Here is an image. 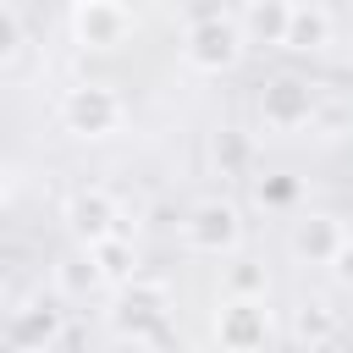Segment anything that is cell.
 I'll use <instances>...</instances> for the list:
<instances>
[{"mask_svg":"<svg viewBox=\"0 0 353 353\" xmlns=\"http://www.w3.org/2000/svg\"><path fill=\"white\" fill-rule=\"evenodd\" d=\"M265 265H254V259H237L232 270H226V292L232 298H265Z\"/></svg>","mask_w":353,"mask_h":353,"instance_id":"obj_16","label":"cell"},{"mask_svg":"<svg viewBox=\"0 0 353 353\" xmlns=\"http://www.w3.org/2000/svg\"><path fill=\"white\" fill-rule=\"evenodd\" d=\"M66 221H72V232H77L83 243L121 232V226H116V221H121V210H116V199H110L105 188H83V193H72V204H66Z\"/></svg>","mask_w":353,"mask_h":353,"instance_id":"obj_8","label":"cell"},{"mask_svg":"<svg viewBox=\"0 0 353 353\" xmlns=\"http://www.w3.org/2000/svg\"><path fill=\"white\" fill-rule=\"evenodd\" d=\"M287 22H292V0H248L237 28H243V39H248V44L281 50V44H287Z\"/></svg>","mask_w":353,"mask_h":353,"instance_id":"obj_10","label":"cell"},{"mask_svg":"<svg viewBox=\"0 0 353 353\" xmlns=\"http://www.w3.org/2000/svg\"><path fill=\"white\" fill-rule=\"evenodd\" d=\"M243 28L232 22V17H199L193 28H188V39H182V55H188V66L193 72H204V77H221V72H232L237 61H243Z\"/></svg>","mask_w":353,"mask_h":353,"instance_id":"obj_2","label":"cell"},{"mask_svg":"<svg viewBox=\"0 0 353 353\" xmlns=\"http://www.w3.org/2000/svg\"><path fill=\"white\" fill-rule=\"evenodd\" d=\"M17 44H22V28H17V17H11V6H0V66L17 55Z\"/></svg>","mask_w":353,"mask_h":353,"instance_id":"obj_19","label":"cell"},{"mask_svg":"<svg viewBox=\"0 0 353 353\" xmlns=\"http://www.w3.org/2000/svg\"><path fill=\"white\" fill-rule=\"evenodd\" d=\"M331 44V11L320 0H292V22H287V44L281 50H298V55H314Z\"/></svg>","mask_w":353,"mask_h":353,"instance_id":"obj_11","label":"cell"},{"mask_svg":"<svg viewBox=\"0 0 353 353\" xmlns=\"http://www.w3.org/2000/svg\"><path fill=\"white\" fill-rule=\"evenodd\" d=\"M210 160H215V171H221V176H243V171H248V160H254V143H248V132H237V127H221V132L210 138Z\"/></svg>","mask_w":353,"mask_h":353,"instance_id":"obj_14","label":"cell"},{"mask_svg":"<svg viewBox=\"0 0 353 353\" xmlns=\"http://www.w3.org/2000/svg\"><path fill=\"white\" fill-rule=\"evenodd\" d=\"M61 127L77 138H110L121 127V99L110 83H77L61 94Z\"/></svg>","mask_w":353,"mask_h":353,"instance_id":"obj_3","label":"cell"},{"mask_svg":"<svg viewBox=\"0 0 353 353\" xmlns=\"http://www.w3.org/2000/svg\"><path fill=\"white\" fill-rule=\"evenodd\" d=\"M127 33H132L127 0H77L72 6V39L83 50H116V44H127Z\"/></svg>","mask_w":353,"mask_h":353,"instance_id":"obj_5","label":"cell"},{"mask_svg":"<svg viewBox=\"0 0 353 353\" xmlns=\"http://www.w3.org/2000/svg\"><path fill=\"white\" fill-rule=\"evenodd\" d=\"M110 320H116V336H132V342H171V331H165V320H171V287H165V281H138V276L121 281Z\"/></svg>","mask_w":353,"mask_h":353,"instance_id":"obj_1","label":"cell"},{"mask_svg":"<svg viewBox=\"0 0 353 353\" xmlns=\"http://www.w3.org/2000/svg\"><path fill=\"white\" fill-rule=\"evenodd\" d=\"M88 259H94V265H99V276H105V281H116V287L138 276V254H132V243H127L121 232L94 237V243H88Z\"/></svg>","mask_w":353,"mask_h":353,"instance_id":"obj_13","label":"cell"},{"mask_svg":"<svg viewBox=\"0 0 353 353\" xmlns=\"http://www.w3.org/2000/svg\"><path fill=\"white\" fill-rule=\"evenodd\" d=\"M215 342L221 347H237V353L265 347L270 342V309H265V298H232L226 292V303L215 314Z\"/></svg>","mask_w":353,"mask_h":353,"instance_id":"obj_6","label":"cell"},{"mask_svg":"<svg viewBox=\"0 0 353 353\" xmlns=\"http://www.w3.org/2000/svg\"><path fill=\"white\" fill-rule=\"evenodd\" d=\"M298 342H309V347H325V342H336V314L331 309H303L298 314Z\"/></svg>","mask_w":353,"mask_h":353,"instance_id":"obj_17","label":"cell"},{"mask_svg":"<svg viewBox=\"0 0 353 353\" xmlns=\"http://www.w3.org/2000/svg\"><path fill=\"white\" fill-rule=\"evenodd\" d=\"M0 6H11V0H0Z\"/></svg>","mask_w":353,"mask_h":353,"instance_id":"obj_22","label":"cell"},{"mask_svg":"<svg viewBox=\"0 0 353 353\" xmlns=\"http://www.w3.org/2000/svg\"><path fill=\"white\" fill-rule=\"evenodd\" d=\"M6 199H11V171L0 165V204H6Z\"/></svg>","mask_w":353,"mask_h":353,"instance_id":"obj_21","label":"cell"},{"mask_svg":"<svg viewBox=\"0 0 353 353\" xmlns=\"http://www.w3.org/2000/svg\"><path fill=\"white\" fill-rule=\"evenodd\" d=\"M55 281H61V292H72V298H83V292H94L105 276H99V265L83 254V259H61V270H55Z\"/></svg>","mask_w":353,"mask_h":353,"instance_id":"obj_15","label":"cell"},{"mask_svg":"<svg viewBox=\"0 0 353 353\" xmlns=\"http://www.w3.org/2000/svg\"><path fill=\"white\" fill-rule=\"evenodd\" d=\"M331 270H336V281H342V287H353V237H342V243H336Z\"/></svg>","mask_w":353,"mask_h":353,"instance_id":"obj_20","label":"cell"},{"mask_svg":"<svg viewBox=\"0 0 353 353\" xmlns=\"http://www.w3.org/2000/svg\"><path fill=\"white\" fill-rule=\"evenodd\" d=\"M342 237H347V232H342L336 215H303V221L292 226V254L309 259V265H331V254H336Z\"/></svg>","mask_w":353,"mask_h":353,"instance_id":"obj_12","label":"cell"},{"mask_svg":"<svg viewBox=\"0 0 353 353\" xmlns=\"http://www.w3.org/2000/svg\"><path fill=\"white\" fill-rule=\"evenodd\" d=\"M298 199V182L292 176H265L259 182V204H292Z\"/></svg>","mask_w":353,"mask_h":353,"instance_id":"obj_18","label":"cell"},{"mask_svg":"<svg viewBox=\"0 0 353 353\" xmlns=\"http://www.w3.org/2000/svg\"><path fill=\"white\" fill-rule=\"evenodd\" d=\"M182 237H188L193 254H215V259H221V254H232V248L243 243V215H237V204H226V199H204V204L188 210Z\"/></svg>","mask_w":353,"mask_h":353,"instance_id":"obj_4","label":"cell"},{"mask_svg":"<svg viewBox=\"0 0 353 353\" xmlns=\"http://www.w3.org/2000/svg\"><path fill=\"white\" fill-rule=\"evenodd\" d=\"M61 336H66V325H61V309H55V303H28V309H17V314H11V331H6L11 347H61Z\"/></svg>","mask_w":353,"mask_h":353,"instance_id":"obj_9","label":"cell"},{"mask_svg":"<svg viewBox=\"0 0 353 353\" xmlns=\"http://www.w3.org/2000/svg\"><path fill=\"white\" fill-rule=\"evenodd\" d=\"M259 116H265V127H276V132H298V127L314 121V88H309L303 77H276V83H265V94H259Z\"/></svg>","mask_w":353,"mask_h":353,"instance_id":"obj_7","label":"cell"}]
</instances>
